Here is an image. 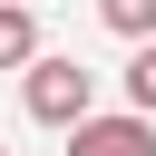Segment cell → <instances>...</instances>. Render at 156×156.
Wrapping results in <instances>:
<instances>
[{
    "instance_id": "cell-1",
    "label": "cell",
    "mask_w": 156,
    "mask_h": 156,
    "mask_svg": "<svg viewBox=\"0 0 156 156\" xmlns=\"http://www.w3.org/2000/svg\"><path fill=\"white\" fill-rule=\"evenodd\" d=\"M20 98H29L39 127H88V117H98V107H88L98 78H88L78 58H29V68H20Z\"/></svg>"
},
{
    "instance_id": "cell-2",
    "label": "cell",
    "mask_w": 156,
    "mask_h": 156,
    "mask_svg": "<svg viewBox=\"0 0 156 156\" xmlns=\"http://www.w3.org/2000/svg\"><path fill=\"white\" fill-rule=\"evenodd\" d=\"M68 156H156V117H88L68 127Z\"/></svg>"
},
{
    "instance_id": "cell-3",
    "label": "cell",
    "mask_w": 156,
    "mask_h": 156,
    "mask_svg": "<svg viewBox=\"0 0 156 156\" xmlns=\"http://www.w3.org/2000/svg\"><path fill=\"white\" fill-rule=\"evenodd\" d=\"M29 58H39V20L20 0H0V68H29Z\"/></svg>"
},
{
    "instance_id": "cell-4",
    "label": "cell",
    "mask_w": 156,
    "mask_h": 156,
    "mask_svg": "<svg viewBox=\"0 0 156 156\" xmlns=\"http://www.w3.org/2000/svg\"><path fill=\"white\" fill-rule=\"evenodd\" d=\"M98 20H107L117 39H136V49L156 39V0H98Z\"/></svg>"
},
{
    "instance_id": "cell-5",
    "label": "cell",
    "mask_w": 156,
    "mask_h": 156,
    "mask_svg": "<svg viewBox=\"0 0 156 156\" xmlns=\"http://www.w3.org/2000/svg\"><path fill=\"white\" fill-rule=\"evenodd\" d=\"M127 117H156V39L127 58Z\"/></svg>"
},
{
    "instance_id": "cell-6",
    "label": "cell",
    "mask_w": 156,
    "mask_h": 156,
    "mask_svg": "<svg viewBox=\"0 0 156 156\" xmlns=\"http://www.w3.org/2000/svg\"><path fill=\"white\" fill-rule=\"evenodd\" d=\"M0 156H10V146H0Z\"/></svg>"
}]
</instances>
